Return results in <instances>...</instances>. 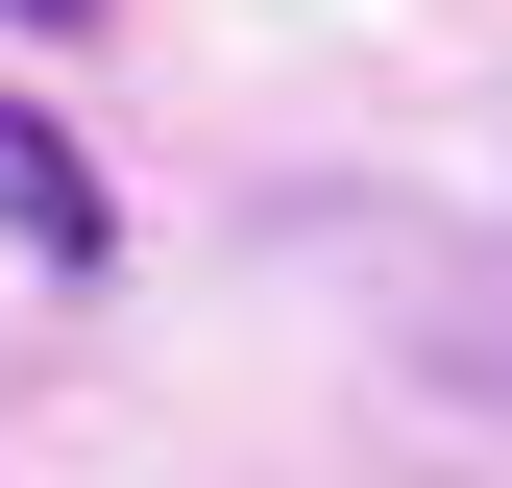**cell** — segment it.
<instances>
[{"mask_svg":"<svg viewBox=\"0 0 512 488\" xmlns=\"http://www.w3.org/2000/svg\"><path fill=\"white\" fill-rule=\"evenodd\" d=\"M0 244H25V269H122V196H98V147L49 98H0Z\"/></svg>","mask_w":512,"mask_h":488,"instance_id":"1","label":"cell"},{"mask_svg":"<svg viewBox=\"0 0 512 488\" xmlns=\"http://www.w3.org/2000/svg\"><path fill=\"white\" fill-rule=\"evenodd\" d=\"M0 25H25V49H98V0H0Z\"/></svg>","mask_w":512,"mask_h":488,"instance_id":"2","label":"cell"}]
</instances>
